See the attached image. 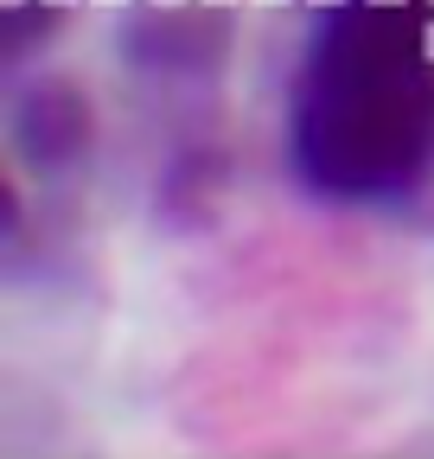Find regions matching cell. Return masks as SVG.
I'll return each instance as SVG.
<instances>
[{
  "label": "cell",
  "mask_w": 434,
  "mask_h": 459,
  "mask_svg": "<svg viewBox=\"0 0 434 459\" xmlns=\"http://www.w3.org/2000/svg\"><path fill=\"white\" fill-rule=\"evenodd\" d=\"M307 204L434 237V32L409 0H333L307 20L282 102Z\"/></svg>",
  "instance_id": "1"
},
{
  "label": "cell",
  "mask_w": 434,
  "mask_h": 459,
  "mask_svg": "<svg viewBox=\"0 0 434 459\" xmlns=\"http://www.w3.org/2000/svg\"><path fill=\"white\" fill-rule=\"evenodd\" d=\"M83 134H90V115L71 90H45L20 108V147L39 153L45 166H65L71 153H83Z\"/></svg>",
  "instance_id": "2"
}]
</instances>
